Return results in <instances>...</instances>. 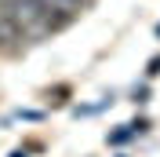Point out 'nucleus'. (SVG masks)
<instances>
[{
  "label": "nucleus",
  "instance_id": "f257e3e1",
  "mask_svg": "<svg viewBox=\"0 0 160 157\" xmlns=\"http://www.w3.org/2000/svg\"><path fill=\"white\" fill-rule=\"evenodd\" d=\"M4 4H8V11L15 15V22L22 26V33L40 37V33H51V30H58V26H66V22H62L55 11H48L40 0H4Z\"/></svg>",
  "mask_w": 160,
  "mask_h": 157
},
{
  "label": "nucleus",
  "instance_id": "f03ea898",
  "mask_svg": "<svg viewBox=\"0 0 160 157\" xmlns=\"http://www.w3.org/2000/svg\"><path fill=\"white\" fill-rule=\"evenodd\" d=\"M22 37H26V33H22V26L15 22V15L8 11V4L0 0V51H11Z\"/></svg>",
  "mask_w": 160,
  "mask_h": 157
},
{
  "label": "nucleus",
  "instance_id": "7ed1b4c3",
  "mask_svg": "<svg viewBox=\"0 0 160 157\" xmlns=\"http://www.w3.org/2000/svg\"><path fill=\"white\" fill-rule=\"evenodd\" d=\"M40 4H44V8H48V11H55V15H58L62 22L77 19L80 11L88 8V0H40Z\"/></svg>",
  "mask_w": 160,
  "mask_h": 157
}]
</instances>
